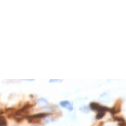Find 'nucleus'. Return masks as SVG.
<instances>
[{
  "mask_svg": "<svg viewBox=\"0 0 126 126\" xmlns=\"http://www.w3.org/2000/svg\"><path fill=\"white\" fill-rule=\"evenodd\" d=\"M80 110H83L84 112H85V113H87L88 110H89V109H88V107H87V106H84V107H82Z\"/></svg>",
  "mask_w": 126,
  "mask_h": 126,
  "instance_id": "6e6552de",
  "label": "nucleus"
},
{
  "mask_svg": "<svg viewBox=\"0 0 126 126\" xmlns=\"http://www.w3.org/2000/svg\"><path fill=\"white\" fill-rule=\"evenodd\" d=\"M49 115L48 113H39V114H35L33 115H31V116H26V118L28 119L29 121H31L32 119H41V118H45L47 115Z\"/></svg>",
  "mask_w": 126,
  "mask_h": 126,
  "instance_id": "f257e3e1",
  "label": "nucleus"
},
{
  "mask_svg": "<svg viewBox=\"0 0 126 126\" xmlns=\"http://www.w3.org/2000/svg\"><path fill=\"white\" fill-rule=\"evenodd\" d=\"M100 99L101 101H103L104 102H107V101H110V96H109L107 93H103V94H101V95Z\"/></svg>",
  "mask_w": 126,
  "mask_h": 126,
  "instance_id": "20e7f679",
  "label": "nucleus"
},
{
  "mask_svg": "<svg viewBox=\"0 0 126 126\" xmlns=\"http://www.w3.org/2000/svg\"><path fill=\"white\" fill-rule=\"evenodd\" d=\"M37 102H38L39 106L41 107H46L49 106V102H48V101L45 99V98H39L38 101H37Z\"/></svg>",
  "mask_w": 126,
  "mask_h": 126,
  "instance_id": "7ed1b4c3",
  "label": "nucleus"
},
{
  "mask_svg": "<svg viewBox=\"0 0 126 126\" xmlns=\"http://www.w3.org/2000/svg\"><path fill=\"white\" fill-rule=\"evenodd\" d=\"M60 106L64 107V108H67L69 110H73V104L71 102L68 101H60Z\"/></svg>",
  "mask_w": 126,
  "mask_h": 126,
  "instance_id": "f03ea898",
  "label": "nucleus"
},
{
  "mask_svg": "<svg viewBox=\"0 0 126 126\" xmlns=\"http://www.w3.org/2000/svg\"><path fill=\"white\" fill-rule=\"evenodd\" d=\"M90 108H91L92 110H98V109L100 108V106L97 103H94V102H92V103L90 104Z\"/></svg>",
  "mask_w": 126,
  "mask_h": 126,
  "instance_id": "423d86ee",
  "label": "nucleus"
},
{
  "mask_svg": "<svg viewBox=\"0 0 126 126\" xmlns=\"http://www.w3.org/2000/svg\"><path fill=\"white\" fill-rule=\"evenodd\" d=\"M50 83H62V80H59V79H51L49 81Z\"/></svg>",
  "mask_w": 126,
  "mask_h": 126,
  "instance_id": "0eeeda50",
  "label": "nucleus"
},
{
  "mask_svg": "<svg viewBox=\"0 0 126 126\" xmlns=\"http://www.w3.org/2000/svg\"><path fill=\"white\" fill-rule=\"evenodd\" d=\"M7 125H8L7 119L4 118L3 116L0 115V126H7Z\"/></svg>",
  "mask_w": 126,
  "mask_h": 126,
  "instance_id": "39448f33",
  "label": "nucleus"
}]
</instances>
